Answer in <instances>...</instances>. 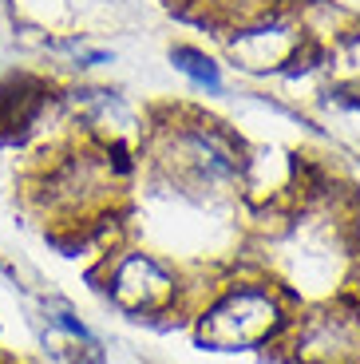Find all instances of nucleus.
<instances>
[{
    "mask_svg": "<svg viewBox=\"0 0 360 364\" xmlns=\"http://www.w3.org/2000/svg\"><path fill=\"white\" fill-rule=\"evenodd\" d=\"M277 325V305L265 289H234L202 321V337L214 345H253Z\"/></svg>",
    "mask_w": 360,
    "mask_h": 364,
    "instance_id": "1",
    "label": "nucleus"
},
{
    "mask_svg": "<svg viewBox=\"0 0 360 364\" xmlns=\"http://www.w3.org/2000/svg\"><path fill=\"white\" fill-rule=\"evenodd\" d=\"M107 289L115 293V301L123 305V309L143 313V309H159V305H166V297H171V277H166L151 257L127 254L123 262L115 265V273H111Z\"/></svg>",
    "mask_w": 360,
    "mask_h": 364,
    "instance_id": "2",
    "label": "nucleus"
},
{
    "mask_svg": "<svg viewBox=\"0 0 360 364\" xmlns=\"http://www.w3.org/2000/svg\"><path fill=\"white\" fill-rule=\"evenodd\" d=\"M174 64L182 68V72L190 75L194 83H202V87H210V91H218V68H214V60H206L202 52H190V48H179L174 52Z\"/></svg>",
    "mask_w": 360,
    "mask_h": 364,
    "instance_id": "3",
    "label": "nucleus"
}]
</instances>
